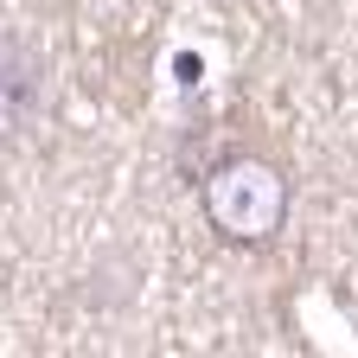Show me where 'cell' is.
Returning <instances> with one entry per match:
<instances>
[{"mask_svg":"<svg viewBox=\"0 0 358 358\" xmlns=\"http://www.w3.org/2000/svg\"><path fill=\"white\" fill-rule=\"evenodd\" d=\"M288 173L268 160V154H231L217 160L205 179H199V205H205V224L217 231V243L231 250H262L282 237L288 224Z\"/></svg>","mask_w":358,"mask_h":358,"instance_id":"obj_1","label":"cell"}]
</instances>
